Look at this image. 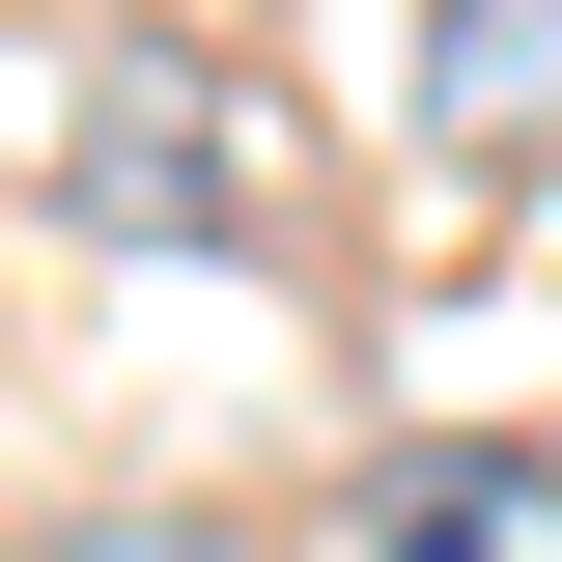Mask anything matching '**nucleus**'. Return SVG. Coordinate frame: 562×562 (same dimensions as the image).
Here are the masks:
<instances>
[{
	"label": "nucleus",
	"mask_w": 562,
	"mask_h": 562,
	"mask_svg": "<svg viewBox=\"0 0 562 562\" xmlns=\"http://www.w3.org/2000/svg\"><path fill=\"white\" fill-rule=\"evenodd\" d=\"M57 169H85L113 225H169V254H225V225H254V140L198 113V57H140V29H113V85H57Z\"/></svg>",
	"instance_id": "obj_1"
},
{
	"label": "nucleus",
	"mask_w": 562,
	"mask_h": 562,
	"mask_svg": "<svg viewBox=\"0 0 562 562\" xmlns=\"http://www.w3.org/2000/svg\"><path fill=\"white\" fill-rule=\"evenodd\" d=\"M366 562H562V450H506V422L394 450V479H366Z\"/></svg>",
	"instance_id": "obj_2"
},
{
	"label": "nucleus",
	"mask_w": 562,
	"mask_h": 562,
	"mask_svg": "<svg viewBox=\"0 0 562 562\" xmlns=\"http://www.w3.org/2000/svg\"><path fill=\"white\" fill-rule=\"evenodd\" d=\"M535 113H562V0H450V29H422V140H450V169H506Z\"/></svg>",
	"instance_id": "obj_3"
},
{
	"label": "nucleus",
	"mask_w": 562,
	"mask_h": 562,
	"mask_svg": "<svg viewBox=\"0 0 562 562\" xmlns=\"http://www.w3.org/2000/svg\"><path fill=\"white\" fill-rule=\"evenodd\" d=\"M29 562H254V535H225V506H57Z\"/></svg>",
	"instance_id": "obj_4"
}]
</instances>
